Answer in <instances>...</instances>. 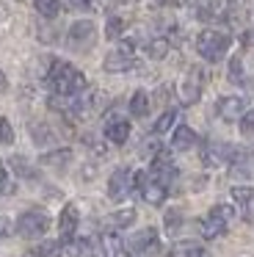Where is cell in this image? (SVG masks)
Returning <instances> with one entry per match:
<instances>
[{
  "label": "cell",
  "mask_w": 254,
  "mask_h": 257,
  "mask_svg": "<svg viewBox=\"0 0 254 257\" xmlns=\"http://www.w3.org/2000/svg\"><path fill=\"white\" fill-rule=\"evenodd\" d=\"M47 86L55 97H75L86 91V75L75 69L69 61L55 58L47 69Z\"/></svg>",
  "instance_id": "6da1fadb"
},
{
  "label": "cell",
  "mask_w": 254,
  "mask_h": 257,
  "mask_svg": "<svg viewBox=\"0 0 254 257\" xmlns=\"http://www.w3.org/2000/svg\"><path fill=\"white\" fill-rule=\"evenodd\" d=\"M229 45H232V36L224 34V31L207 28V31H202V34L196 36V53L210 64L221 61V58L226 56V50H229Z\"/></svg>",
  "instance_id": "7a4b0ae2"
},
{
  "label": "cell",
  "mask_w": 254,
  "mask_h": 257,
  "mask_svg": "<svg viewBox=\"0 0 254 257\" xmlns=\"http://www.w3.org/2000/svg\"><path fill=\"white\" fill-rule=\"evenodd\" d=\"M138 185H141V172H133V169H127V166H119L108 180V196L113 202H121V199H127Z\"/></svg>",
  "instance_id": "3957f363"
},
{
  "label": "cell",
  "mask_w": 254,
  "mask_h": 257,
  "mask_svg": "<svg viewBox=\"0 0 254 257\" xmlns=\"http://www.w3.org/2000/svg\"><path fill=\"white\" fill-rule=\"evenodd\" d=\"M232 207H226V205H215L213 210L207 213V216L202 218V224H199V229H202V238L204 240H215V238H221V235L226 232V227H229V221H232Z\"/></svg>",
  "instance_id": "277c9868"
},
{
  "label": "cell",
  "mask_w": 254,
  "mask_h": 257,
  "mask_svg": "<svg viewBox=\"0 0 254 257\" xmlns=\"http://www.w3.org/2000/svg\"><path fill=\"white\" fill-rule=\"evenodd\" d=\"M105 72H127V69L136 67V42L121 39L116 50H110L102 61Z\"/></svg>",
  "instance_id": "5b68a950"
},
{
  "label": "cell",
  "mask_w": 254,
  "mask_h": 257,
  "mask_svg": "<svg viewBox=\"0 0 254 257\" xmlns=\"http://www.w3.org/2000/svg\"><path fill=\"white\" fill-rule=\"evenodd\" d=\"M47 229H50V216L44 210H25L17 218V232L22 238H36V235H44Z\"/></svg>",
  "instance_id": "8992f818"
},
{
  "label": "cell",
  "mask_w": 254,
  "mask_h": 257,
  "mask_svg": "<svg viewBox=\"0 0 254 257\" xmlns=\"http://www.w3.org/2000/svg\"><path fill=\"white\" fill-rule=\"evenodd\" d=\"M202 89H204V69L202 67H191V69H188V75L182 78V83H180L182 105H193V102H199Z\"/></svg>",
  "instance_id": "52a82bcc"
},
{
  "label": "cell",
  "mask_w": 254,
  "mask_h": 257,
  "mask_svg": "<svg viewBox=\"0 0 254 257\" xmlns=\"http://www.w3.org/2000/svg\"><path fill=\"white\" fill-rule=\"evenodd\" d=\"M158 249H160V240H158L155 227H144L141 232H136V235H133V238L124 243V251H130V254H136V257L155 254Z\"/></svg>",
  "instance_id": "ba28073f"
},
{
  "label": "cell",
  "mask_w": 254,
  "mask_h": 257,
  "mask_svg": "<svg viewBox=\"0 0 254 257\" xmlns=\"http://www.w3.org/2000/svg\"><path fill=\"white\" fill-rule=\"evenodd\" d=\"M94 39H97V28H94L91 20H77L66 34V45L72 50H88L94 45Z\"/></svg>",
  "instance_id": "9c48e42d"
},
{
  "label": "cell",
  "mask_w": 254,
  "mask_h": 257,
  "mask_svg": "<svg viewBox=\"0 0 254 257\" xmlns=\"http://www.w3.org/2000/svg\"><path fill=\"white\" fill-rule=\"evenodd\" d=\"M138 191H141V196H144L147 205H163L166 196H169V188L160 185L158 180H152L149 174H141V185H138Z\"/></svg>",
  "instance_id": "30bf717a"
},
{
  "label": "cell",
  "mask_w": 254,
  "mask_h": 257,
  "mask_svg": "<svg viewBox=\"0 0 254 257\" xmlns=\"http://www.w3.org/2000/svg\"><path fill=\"white\" fill-rule=\"evenodd\" d=\"M215 111H218V116L224 122H235V119H240L246 113V102H243V97H221L215 102Z\"/></svg>",
  "instance_id": "8fae6325"
},
{
  "label": "cell",
  "mask_w": 254,
  "mask_h": 257,
  "mask_svg": "<svg viewBox=\"0 0 254 257\" xmlns=\"http://www.w3.org/2000/svg\"><path fill=\"white\" fill-rule=\"evenodd\" d=\"M77 221H80V213H77V205H75V202L64 205V210H61V216H58V229H61V235H64V238H61L64 243H66V240H72V238H75Z\"/></svg>",
  "instance_id": "7c38bea8"
},
{
  "label": "cell",
  "mask_w": 254,
  "mask_h": 257,
  "mask_svg": "<svg viewBox=\"0 0 254 257\" xmlns=\"http://www.w3.org/2000/svg\"><path fill=\"white\" fill-rule=\"evenodd\" d=\"M105 139L110 141V144L121 147L127 139H130V122L121 116H110L108 122H105Z\"/></svg>",
  "instance_id": "4fadbf2b"
},
{
  "label": "cell",
  "mask_w": 254,
  "mask_h": 257,
  "mask_svg": "<svg viewBox=\"0 0 254 257\" xmlns=\"http://www.w3.org/2000/svg\"><path fill=\"white\" fill-rule=\"evenodd\" d=\"M69 243V257H105L102 254V246L99 240H91V238H72L66 240Z\"/></svg>",
  "instance_id": "5bb4252c"
},
{
  "label": "cell",
  "mask_w": 254,
  "mask_h": 257,
  "mask_svg": "<svg viewBox=\"0 0 254 257\" xmlns=\"http://www.w3.org/2000/svg\"><path fill=\"white\" fill-rule=\"evenodd\" d=\"M202 163L207 169H221V166H226V144H210V147H204L202 150Z\"/></svg>",
  "instance_id": "9a60e30c"
},
{
  "label": "cell",
  "mask_w": 254,
  "mask_h": 257,
  "mask_svg": "<svg viewBox=\"0 0 254 257\" xmlns=\"http://www.w3.org/2000/svg\"><path fill=\"white\" fill-rule=\"evenodd\" d=\"M171 147L177 152H185V150H193L196 147V133H193L188 124H177L174 136H171Z\"/></svg>",
  "instance_id": "2e32d148"
},
{
  "label": "cell",
  "mask_w": 254,
  "mask_h": 257,
  "mask_svg": "<svg viewBox=\"0 0 254 257\" xmlns=\"http://www.w3.org/2000/svg\"><path fill=\"white\" fill-rule=\"evenodd\" d=\"M72 158H75V152H72L69 147H58V150H53V152H44L42 163L44 166H53V169H66L72 163Z\"/></svg>",
  "instance_id": "e0dca14e"
},
{
  "label": "cell",
  "mask_w": 254,
  "mask_h": 257,
  "mask_svg": "<svg viewBox=\"0 0 254 257\" xmlns=\"http://www.w3.org/2000/svg\"><path fill=\"white\" fill-rule=\"evenodd\" d=\"M232 199L243 207V216L254 218V188L251 185H237V188H232Z\"/></svg>",
  "instance_id": "ac0fdd59"
},
{
  "label": "cell",
  "mask_w": 254,
  "mask_h": 257,
  "mask_svg": "<svg viewBox=\"0 0 254 257\" xmlns=\"http://www.w3.org/2000/svg\"><path fill=\"white\" fill-rule=\"evenodd\" d=\"M99 246H102V254L105 257H121V251H124V240H121L116 232L99 235Z\"/></svg>",
  "instance_id": "d6986e66"
},
{
  "label": "cell",
  "mask_w": 254,
  "mask_h": 257,
  "mask_svg": "<svg viewBox=\"0 0 254 257\" xmlns=\"http://www.w3.org/2000/svg\"><path fill=\"white\" fill-rule=\"evenodd\" d=\"M224 0H199V9H196V17L199 20H218L224 14Z\"/></svg>",
  "instance_id": "ffe728a7"
},
{
  "label": "cell",
  "mask_w": 254,
  "mask_h": 257,
  "mask_svg": "<svg viewBox=\"0 0 254 257\" xmlns=\"http://www.w3.org/2000/svg\"><path fill=\"white\" fill-rule=\"evenodd\" d=\"M169 257H210V254L199 243H193V240H182V243L171 246Z\"/></svg>",
  "instance_id": "44dd1931"
},
{
  "label": "cell",
  "mask_w": 254,
  "mask_h": 257,
  "mask_svg": "<svg viewBox=\"0 0 254 257\" xmlns=\"http://www.w3.org/2000/svg\"><path fill=\"white\" fill-rule=\"evenodd\" d=\"M130 113L136 119H144L149 113V94L144 89L133 91V97H130Z\"/></svg>",
  "instance_id": "7402d4cb"
},
{
  "label": "cell",
  "mask_w": 254,
  "mask_h": 257,
  "mask_svg": "<svg viewBox=\"0 0 254 257\" xmlns=\"http://www.w3.org/2000/svg\"><path fill=\"white\" fill-rule=\"evenodd\" d=\"M64 240H42V243L33 249L36 257H64Z\"/></svg>",
  "instance_id": "603a6c76"
},
{
  "label": "cell",
  "mask_w": 254,
  "mask_h": 257,
  "mask_svg": "<svg viewBox=\"0 0 254 257\" xmlns=\"http://www.w3.org/2000/svg\"><path fill=\"white\" fill-rule=\"evenodd\" d=\"M169 47L171 45H169V39H166V36H155V39L147 45V56L155 58V61H160V58L169 56Z\"/></svg>",
  "instance_id": "cb8c5ba5"
},
{
  "label": "cell",
  "mask_w": 254,
  "mask_h": 257,
  "mask_svg": "<svg viewBox=\"0 0 254 257\" xmlns=\"http://www.w3.org/2000/svg\"><path fill=\"white\" fill-rule=\"evenodd\" d=\"M226 78H229V83H235V86H243V83H246V72H243V58H240V56H232V58H229Z\"/></svg>",
  "instance_id": "d4e9b609"
},
{
  "label": "cell",
  "mask_w": 254,
  "mask_h": 257,
  "mask_svg": "<svg viewBox=\"0 0 254 257\" xmlns=\"http://www.w3.org/2000/svg\"><path fill=\"white\" fill-rule=\"evenodd\" d=\"M33 6H36V12L42 14L44 20H55L61 14V3H58V0H33Z\"/></svg>",
  "instance_id": "484cf974"
},
{
  "label": "cell",
  "mask_w": 254,
  "mask_h": 257,
  "mask_svg": "<svg viewBox=\"0 0 254 257\" xmlns=\"http://www.w3.org/2000/svg\"><path fill=\"white\" fill-rule=\"evenodd\" d=\"M133 221H136V210H133V207H121V210L110 213V224H113V227H119V229L130 227Z\"/></svg>",
  "instance_id": "4316f807"
},
{
  "label": "cell",
  "mask_w": 254,
  "mask_h": 257,
  "mask_svg": "<svg viewBox=\"0 0 254 257\" xmlns=\"http://www.w3.org/2000/svg\"><path fill=\"white\" fill-rule=\"evenodd\" d=\"M174 124H177V111H163L158 116V122H155V133H158V136L160 133H169Z\"/></svg>",
  "instance_id": "83f0119b"
},
{
  "label": "cell",
  "mask_w": 254,
  "mask_h": 257,
  "mask_svg": "<svg viewBox=\"0 0 254 257\" xmlns=\"http://www.w3.org/2000/svg\"><path fill=\"white\" fill-rule=\"evenodd\" d=\"M121 34H124V20L121 17H108V23H105V36L108 39H121Z\"/></svg>",
  "instance_id": "f1b7e54d"
},
{
  "label": "cell",
  "mask_w": 254,
  "mask_h": 257,
  "mask_svg": "<svg viewBox=\"0 0 254 257\" xmlns=\"http://www.w3.org/2000/svg\"><path fill=\"white\" fill-rule=\"evenodd\" d=\"M240 136L243 139H254V108L240 116Z\"/></svg>",
  "instance_id": "f546056e"
},
{
  "label": "cell",
  "mask_w": 254,
  "mask_h": 257,
  "mask_svg": "<svg viewBox=\"0 0 254 257\" xmlns=\"http://www.w3.org/2000/svg\"><path fill=\"white\" fill-rule=\"evenodd\" d=\"M31 133H33V139H36V144H53L55 141V136L50 133L47 127H42V124H31Z\"/></svg>",
  "instance_id": "4dcf8cb0"
},
{
  "label": "cell",
  "mask_w": 254,
  "mask_h": 257,
  "mask_svg": "<svg viewBox=\"0 0 254 257\" xmlns=\"http://www.w3.org/2000/svg\"><path fill=\"white\" fill-rule=\"evenodd\" d=\"M11 166H17V174H20V177H33V172H31V166L25 163V158L14 155L11 158Z\"/></svg>",
  "instance_id": "1f68e13d"
},
{
  "label": "cell",
  "mask_w": 254,
  "mask_h": 257,
  "mask_svg": "<svg viewBox=\"0 0 254 257\" xmlns=\"http://www.w3.org/2000/svg\"><path fill=\"white\" fill-rule=\"evenodd\" d=\"M180 221H182L180 210H169V213H166V229H169L171 235L177 232V227H180Z\"/></svg>",
  "instance_id": "d6a6232c"
},
{
  "label": "cell",
  "mask_w": 254,
  "mask_h": 257,
  "mask_svg": "<svg viewBox=\"0 0 254 257\" xmlns=\"http://www.w3.org/2000/svg\"><path fill=\"white\" fill-rule=\"evenodd\" d=\"M160 150H163V147H160V141H158V139H155V141L149 139V141H144V150H141V155H147V158H155Z\"/></svg>",
  "instance_id": "836d02e7"
},
{
  "label": "cell",
  "mask_w": 254,
  "mask_h": 257,
  "mask_svg": "<svg viewBox=\"0 0 254 257\" xmlns=\"http://www.w3.org/2000/svg\"><path fill=\"white\" fill-rule=\"evenodd\" d=\"M0 141H3V144H11V141H14V133H11L9 119H0Z\"/></svg>",
  "instance_id": "e575fe53"
},
{
  "label": "cell",
  "mask_w": 254,
  "mask_h": 257,
  "mask_svg": "<svg viewBox=\"0 0 254 257\" xmlns=\"http://www.w3.org/2000/svg\"><path fill=\"white\" fill-rule=\"evenodd\" d=\"M69 6L75 9V12H88V9H91V0H69Z\"/></svg>",
  "instance_id": "d590c367"
},
{
  "label": "cell",
  "mask_w": 254,
  "mask_h": 257,
  "mask_svg": "<svg viewBox=\"0 0 254 257\" xmlns=\"http://www.w3.org/2000/svg\"><path fill=\"white\" fill-rule=\"evenodd\" d=\"M6 180H9V172H6V163L0 161V191L6 188Z\"/></svg>",
  "instance_id": "8d00e7d4"
},
{
  "label": "cell",
  "mask_w": 254,
  "mask_h": 257,
  "mask_svg": "<svg viewBox=\"0 0 254 257\" xmlns=\"http://www.w3.org/2000/svg\"><path fill=\"white\" fill-rule=\"evenodd\" d=\"M9 229H11L9 218H0V238H3V235H9Z\"/></svg>",
  "instance_id": "74e56055"
},
{
  "label": "cell",
  "mask_w": 254,
  "mask_h": 257,
  "mask_svg": "<svg viewBox=\"0 0 254 257\" xmlns=\"http://www.w3.org/2000/svg\"><path fill=\"white\" fill-rule=\"evenodd\" d=\"M9 89V80H6V75H3V69H0V94Z\"/></svg>",
  "instance_id": "f35d334b"
},
{
  "label": "cell",
  "mask_w": 254,
  "mask_h": 257,
  "mask_svg": "<svg viewBox=\"0 0 254 257\" xmlns=\"http://www.w3.org/2000/svg\"><path fill=\"white\" fill-rule=\"evenodd\" d=\"M191 0H171V6H177V9H182V6H188Z\"/></svg>",
  "instance_id": "ab89813d"
}]
</instances>
